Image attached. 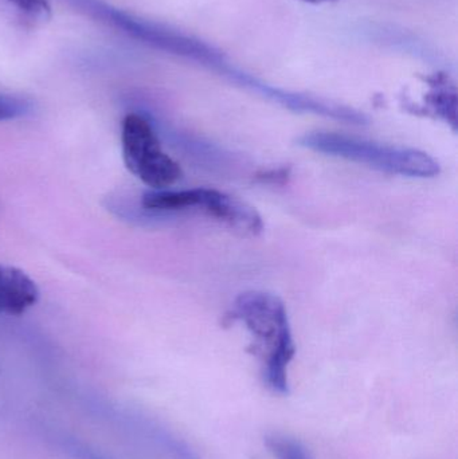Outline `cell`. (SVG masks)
<instances>
[{"mask_svg":"<svg viewBox=\"0 0 458 459\" xmlns=\"http://www.w3.org/2000/svg\"><path fill=\"white\" fill-rule=\"evenodd\" d=\"M226 321H239L246 326L263 358L266 385L274 393L288 394V368L295 358L296 345L284 302L265 291H246L237 297Z\"/></svg>","mask_w":458,"mask_h":459,"instance_id":"cell-1","label":"cell"},{"mask_svg":"<svg viewBox=\"0 0 458 459\" xmlns=\"http://www.w3.org/2000/svg\"><path fill=\"white\" fill-rule=\"evenodd\" d=\"M298 143L314 152L362 164L385 174L425 179L437 177L441 171L435 158L414 148L379 144L330 132H312L301 136Z\"/></svg>","mask_w":458,"mask_h":459,"instance_id":"cell-2","label":"cell"},{"mask_svg":"<svg viewBox=\"0 0 458 459\" xmlns=\"http://www.w3.org/2000/svg\"><path fill=\"white\" fill-rule=\"evenodd\" d=\"M86 16L123 32L132 39L172 56L191 59L207 66H222L220 56L202 40L188 37L164 24L126 13L104 0H64Z\"/></svg>","mask_w":458,"mask_h":459,"instance_id":"cell-3","label":"cell"},{"mask_svg":"<svg viewBox=\"0 0 458 459\" xmlns=\"http://www.w3.org/2000/svg\"><path fill=\"white\" fill-rule=\"evenodd\" d=\"M142 204L151 212H202L242 237H257L264 230L263 218L255 207L212 188L151 190L143 195Z\"/></svg>","mask_w":458,"mask_h":459,"instance_id":"cell-4","label":"cell"},{"mask_svg":"<svg viewBox=\"0 0 458 459\" xmlns=\"http://www.w3.org/2000/svg\"><path fill=\"white\" fill-rule=\"evenodd\" d=\"M121 147L126 169L151 190H167L182 178L179 164L163 152L155 129L144 116H125Z\"/></svg>","mask_w":458,"mask_h":459,"instance_id":"cell-5","label":"cell"},{"mask_svg":"<svg viewBox=\"0 0 458 459\" xmlns=\"http://www.w3.org/2000/svg\"><path fill=\"white\" fill-rule=\"evenodd\" d=\"M38 299V286L26 273L0 264V315H22L34 307Z\"/></svg>","mask_w":458,"mask_h":459,"instance_id":"cell-6","label":"cell"},{"mask_svg":"<svg viewBox=\"0 0 458 459\" xmlns=\"http://www.w3.org/2000/svg\"><path fill=\"white\" fill-rule=\"evenodd\" d=\"M432 109L446 123L457 126L456 86L444 74L435 75L430 80V93L427 97Z\"/></svg>","mask_w":458,"mask_h":459,"instance_id":"cell-7","label":"cell"},{"mask_svg":"<svg viewBox=\"0 0 458 459\" xmlns=\"http://www.w3.org/2000/svg\"><path fill=\"white\" fill-rule=\"evenodd\" d=\"M8 11L26 26H42L53 16L50 3L48 0H0Z\"/></svg>","mask_w":458,"mask_h":459,"instance_id":"cell-8","label":"cell"},{"mask_svg":"<svg viewBox=\"0 0 458 459\" xmlns=\"http://www.w3.org/2000/svg\"><path fill=\"white\" fill-rule=\"evenodd\" d=\"M265 446L274 459H314L306 445L285 434H268L265 437Z\"/></svg>","mask_w":458,"mask_h":459,"instance_id":"cell-9","label":"cell"},{"mask_svg":"<svg viewBox=\"0 0 458 459\" xmlns=\"http://www.w3.org/2000/svg\"><path fill=\"white\" fill-rule=\"evenodd\" d=\"M32 109H34V104L27 97L0 91V121L24 117L30 115Z\"/></svg>","mask_w":458,"mask_h":459,"instance_id":"cell-10","label":"cell"},{"mask_svg":"<svg viewBox=\"0 0 458 459\" xmlns=\"http://www.w3.org/2000/svg\"><path fill=\"white\" fill-rule=\"evenodd\" d=\"M303 2L309 3V4H323V3L338 2V0H303Z\"/></svg>","mask_w":458,"mask_h":459,"instance_id":"cell-11","label":"cell"}]
</instances>
